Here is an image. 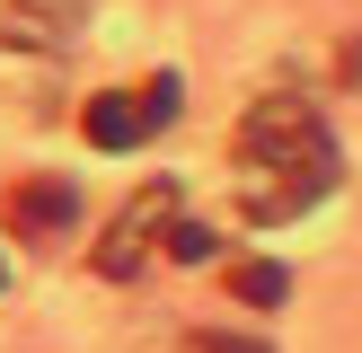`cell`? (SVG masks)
Listing matches in <instances>:
<instances>
[{
  "label": "cell",
  "instance_id": "cell-8",
  "mask_svg": "<svg viewBox=\"0 0 362 353\" xmlns=\"http://www.w3.org/2000/svg\"><path fill=\"white\" fill-rule=\"evenodd\" d=\"M186 353H265V345H257V335H194Z\"/></svg>",
  "mask_w": 362,
  "mask_h": 353
},
{
  "label": "cell",
  "instance_id": "cell-1",
  "mask_svg": "<svg viewBox=\"0 0 362 353\" xmlns=\"http://www.w3.org/2000/svg\"><path fill=\"white\" fill-rule=\"evenodd\" d=\"M336 168H345L336 159V133L300 97H257L239 115V133H230V194H239V212L257 229L300 221L310 203H327Z\"/></svg>",
  "mask_w": 362,
  "mask_h": 353
},
{
  "label": "cell",
  "instance_id": "cell-2",
  "mask_svg": "<svg viewBox=\"0 0 362 353\" xmlns=\"http://www.w3.org/2000/svg\"><path fill=\"white\" fill-rule=\"evenodd\" d=\"M177 97H186L177 71H159L151 88H98L80 106V133H88V150H141L159 124H177Z\"/></svg>",
  "mask_w": 362,
  "mask_h": 353
},
{
  "label": "cell",
  "instance_id": "cell-5",
  "mask_svg": "<svg viewBox=\"0 0 362 353\" xmlns=\"http://www.w3.org/2000/svg\"><path fill=\"white\" fill-rule=\"evenodd\" d=\"M80 18H88V0H9V9H0V44L53 53V44L80 35Z\"/></svg>",
  "mask_w": 362,
  "mask_h": 353
},
{
  "label": "cell",
  "instance_id": "cell-3",
  "mask_svg": "<svg viewBox=\"0 0 362 353\" xmlns=\"http://www.w3.org/2000/svg\"><path fill=\"white\" fill-rule=\"evenodd\" d=\"M177 229V186H141L133 203L106 221V239H98V274L106 282H124V274H141V256H151L159 239Z\"/></svg>",
  "mask_w": 362,
  "mask_h": 353
},
{
  "label": "cell",
  "instance_id": "cell-7",
  "mask_svg": "<svg viewBox=\"0 0 362 353\" xmlns=\"http://www.w3.org/2000/svg\"><path fill=\"white\" fill-rule=\"evenodd\" d=\"M168 256H177V265H204V256H212V229L177 221V229H168Z\"/></svg>",
  "mask_w": 362,
  "mask_h": 353
},
{
  "label": "cell",
  "instance_id": "cell-6",
  "mask_svg": "<svg viewBox=\"0 0 362 353\" xmlns=\"http://www.w3.org/2000/svg\"><path fill=\"white\" fill-rule=\"evenodd\" d=\"M230 292H239L247 309H283V292H292V274H283L274 256H247V265H230Z\"/></svg>",
  "mask_w": 362,
  "mask_h": 353
},
{
  "label": "cell",
  "instance_id": "cell-4",
  "mask_svg": "<svg viewBox=\"0 0 362 353\" xmlns=\"http://www.w3.org/2000/svg\"><path fill=\"white\" fill-rule=\"evenodd\" d=\"M71 221H80V186H71V176H18V186H9V229L27 247L62 239Z\"/></svg>",
  "mask_w": 362,
  "mask_h": 353
}]
</instances>
